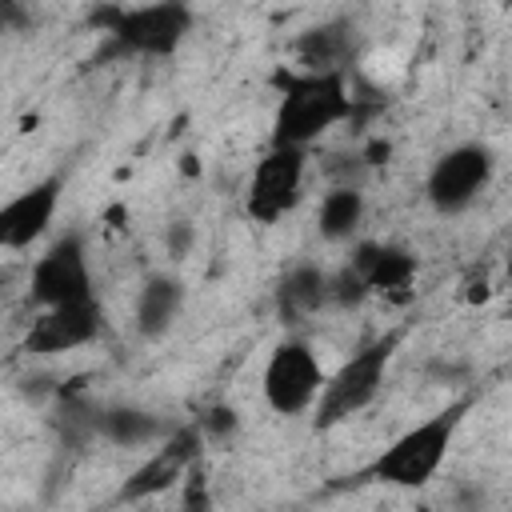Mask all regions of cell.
<instances>
[{"label": "cell", "instance_id": "7", "mask_svg": "<svg viewBox=\"0 0 512 512\" xmlns=\"http://www.w3.org/2000/svg\"><path fill=\"white\" fill-rule=\"evenodd\" d=\"M492 152L484 144H456L440 152L424 176V196L440 216H456L480 200V192L492 184Z\"/></svg>", "mask_w": 512, "mask_h": 512}, {"label": "cell", "instance_id": "2", "mask_svg": "<svg viewBox=\"0 0 512 512\" xmlns=\"http://www.w3.org/2000/svg\"><path fill=\"white\" fill-rule=\"evenodd\" d=\"M468 408H472V400L460 396L448 408H440L428 420H420L408 432H400L364 468V480H376V484H388V488H424L440 472V464L448 460V448H452V440H456Z\"/></svg>", "mask_w": 512, "mask_h": 512}, {"label": "cell", "instance_id": "20", "mask_svg": "<svg viewBox=\"0 0 512 512\" xmlns=\"http://www.w3.org/2000/svg\"><path fill=\"white\" fill-rule=\"evenodd\" d=\"M164 248H168V256H172V260L192 256V248H196V228H192L188 220H172V224H168V232H164Z\"/></svg>", "mask_w": 512, "mask_h": 512}, {"label": "cell", "instance_id": "21", "mask_svg": "<svg viewBox=\"0 0 512 512\" xmlns=\"http://www.w3.org/2000/svg\"><path fill=\"white\" fill-rule=\"evenodd\" d=\"M508 288H512V256H508Z\"/></svg>", "mask_w": 512, "mask_h": 512}, {"label": "cell", "instance_id": "14", "mask_svg": "<svg viewBox=\"0 0 512 512\" xmlns=\"http://www.w3.org/2000/svg\"><path fill=\"white\" fill-rule=\"evenodd\" d=\"M356 52V32L348 20H324L296 36V64L304 72H344Z\"/></svg>", "mask_w": 512, "mask_h": 512}, {"label": "cell", "instance_id": "1", "mask_svg": "<svg viewBox=\"0 0 512 512\" xmlns=\"http://www.w3.org/2000/svg\"><path fill=\"white\" fill-rule=\"evenodd\" d=\"M280 104L272 116V144L308 148L328 128L348 120L356 112V96L348 92L344 72H276Z\"/></svg>", "mask_w": 512, "mask_h": 512}, {"label": "cell", "instance_id": "19", "mask_svg": "<svg viewBox=\"0 0 512 512\" xmlns=\"http://www.w3.org/2000/svg\"><path fill=\"white\" fill-rule=\"evenodd\" d=\"M196 428H200V436H204V440L224 444V440H232V436H236L240 416H236V408H228V404H212V408L196 420Z\"/></svg>", "mask_w": 512, "mask_h": 512}, {"label": "cell", "instance_id": "13", "mask_svg": "<svg viewBox=\"0 0 512 512\" xmlns=\"http://www.w3.org/2000/svg\"><path fill=\"white\" fill-rule=\"evenodd\" d=\"M184 308V284L172 272H152L140 292H136V308H132V324L144 340H160L172 332L176 316Z\"/></svg>", "mask_w": 512, "mask_h": 512}, {"label": "cell", "instance_id": "17", "mask_svg": "<svg viewBox=\"0 0 512 512\" xmlns=\"http://www.w3.org/2000/svg\"><path fill=\"white\" fill-rule=\"evenodd\" d=\"M364 212H368L364 192H360L352 180H348V184H336V188L324 192V200H320V208H316V232H320L328 244H344V240H352V236L360 232Z\"/></svg>", "mask_w": 512, "mask_h": 512}, {"label": "cell", "instance_id": "12", "mask_svg": "<svg viewBox=\"0 0 512 512\" xmlns=\"http://www.w3.org/2000/svg\"><path fill=\"white\" fill-rule=\"evenodd\" d=\"M332 304V272L316 264H292L276 284V316L284 324H300Z\"/></svg>", "mask_w": 512, "mask_h": 512}, {"label": "cell", "instance_id": "5", "mask_svg": "<svg viewBox=\"0 0 512 512\" xmlns=\"http://www.w3.org/2000/svg\"><path fill=\"white\" fill-rule=\"evenodd\" d=\"M324 364L316 356V348L300 336H288L272 348L268 364H264V376H260V388H264V400L276 416H300L308 408H316V396L324 388Z\"/></svg>", "mask_w": 512, "mask_h": 512}, {"label": "cell", "instance_id": "16", "mask_svg": "<svg viewBox=\"0 0 512 512\" xmlns=\"http://www.w3.org/2000/svg\"><path fill=\"white\" fill-rule=\"evenodd\" d=\"M96 436L116 444V448H144V444H160L168 436V424L136 404H112V408H96L92 416Z\"/></svg>", "mask_w": 512, "mask_h": 512}, {"label": "cell", "instance_id": "9", "mask_svg": "<svg viewBox=\"0 0 512 512\" xmlns=\"http://www.w3.org/2000/svg\"><path fill=\"white\" fill-rule=\"evenodd\" d=\"M104 332V308L96 304V296L88 300H68V304H52L44 308L24 336V348L32 356H60V352H76L84 344H92Z\"/></svg>", "mask_w": 512, "mask_h": 512}, {"label": "cell", "instance_id": "3", "mask_svg": "<svg viewBox=\"0 0 512 512\" xmlns=\"http://www.w3.org/2000/svg\"><path fill=\"white\" fill-rule=\"evenodd\" d=\"M92 28H100L120 56H172L192 32V8L184 0H152L140 8L108 4L92 12Z\"/></svg>", "mask_w": 512, "mask_h": 512}, {"label": "cell", "instance_id": "11", "mask_svg": "<svg viewBox=\"0 0 512 512\" xmlns=\"http://www.w3.org/2000/svg\"><path fill=\"white\" fill-rule=\"evenodd\" d=\"M60 192H64L60 176H44V180L28 184L24 192H16L0 208V244L12 248V252L32 248L48 232V224H52V216L60 208Z\"/></svg>", "mask_w": 512, "mask_h": 512}, {"label": "cell", "instance_id": "6", "mask_svg": "<svg viewBox=\"0 0 512 512\" xmlns=\"http://www.w3.org/2000/svg\"><path fill=\"white\" fill-rule=\"evenodd\" d=\"M304 172H308V148L292 144H272L264 160H256L248 192H244V212L256 224H276L300 204L304 192Z\"/></svg>", "mask_w": 512, "mask_h": 512}, {"label": "cell", "instance_id": "18", "mask_svg": "<svg viewBox=\"0 0 512 512\" xmlns=\"http://www.w3.org/2000/svg\"><path fill=\"white\" fill-rule=\"evenodd\" d=\"M368 292H372V288H368L364 272H360L352 260H348L344 268H336V272H332V304H340V308H352V304H360Z\"/></svg>", "mask_w": 512, "mask_h": 512}, {"label": "cell", "instance_id": "10", "mask_svg": "<svg viewBox=\"0 0 512 512\" xmlns=\"http://www.w3.org/2000/svg\"><path fill=\"white\" fill-rule=\"evenodd\" d=\"M200 428L192 424V428H172L168 436H164V444L120 484V492H116V504H136V500H148V496H160V492H168L172 484H180L188 472H192V464H196V456H200Z\"/></svg>", "mask_w": 512, "mask_h": 512}, {"label": "cell", "instance_id": "8", "mask_svg": "<svg viewBox=\"0 0 512 512\" xmlns=\"http://www.w3.org/2000/svg\"><path fill=\"white\" fill-rule=\"evenodd\" d=\"M32 300L40 308L68 304V300H88L92 296V268H88V248L76 232H64L36 264H32Z\"/></svg>", "mask_w": 512, "mask_h": 512}, {"label": "cell", "instance_id": "4", "mask_svg": "<svg viewBox=\"0 0 512 512\" xmlns=\"http://www.w3.org/2000/svg\"><path fill=\"white\" fill-rule=\"evenodd\" d=\"M404 340V328H392L384 336H376L372 344H364L360 352H352L320 388L316 396V428H332L340 420H352L356 412H364L380 388H384V376H388V364H392V352L400 348Z\"/></svg>", "mask_w": 512, "mask_h": 512}, {"label": "cell", "instance_id": "15", "mask_svg": "<svg viewBox=\"0 0 512 512\" xmlns=\"http://www.w3.org/2000/svg\"><path fill=\"white\" fill-rule=\"evenodd\" d=\"M352 264L364 272L368 288L372 292H384V296L404 292L416 280V268H420V260H416L412 248H404V244H376V240L356 244Z\"/></svg>", "mask_w": 512, "mask_h": 512}]
</instances>
